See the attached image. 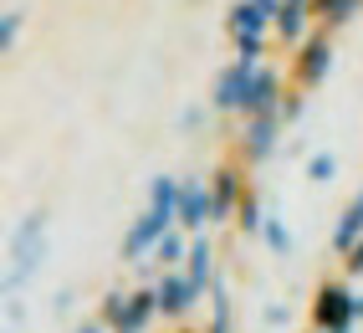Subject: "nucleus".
<instances>
[{"label": "nucleus", "instance_id": "obj_1", "mask_svg": "<svg viewBox=\"0 0 363 333\" xmlns=\"http://www.w3.org/2000/svg\"><path fill=\"white\" fill-rule=\"evenodd\" d=\"M46 210L36 205V210H26L16 226H11V236H6V297H26V288L36 282V272L46 267V256H52V236H46Z\"/></svg>", "mask_w": 363, "mask_h": 333}, {"label": "nucleus", "instance_id": "obj_2", "mask_svg": "<svg viewBox=\"0 0 363 333\" xmlns=\"http://www.w3.org/2000/svg\"><path fill=\"white\" fill-rule=\"evenodd\" d=\"M307 323H312V333H353V328L363 323L353 282H348V277H323L318 288H312Z\"/></svg>", "mask_w": 363, "mask_h": 333}, {"label": "nucleus", "instance_id": "obj_3", "mask_svg": "<svg viewBox=\"0 0 363 333\" xmlns=\"http://www.w3.org/2000/svg\"><path fill=\"white\" fill-rule=\"evenodd\" d=\"M251 195V180H246V164L240 159H220L210 170V226H225L235 221L240 200Z\"/></svg>", "mask_w": 363, "mask_h": 333}, {"label": "nucleus", "instance_id": "obj_4", "mask_svg": "<svg viewBox=\"0 0 363 333\" xmlns=\"http://www.w3.org/2000/svg\"><path fill=\"white\" fill-rule=\"evenodd\" d=\"M333 62H337V46H333V31H312L297 52H292V87L312 92L333 77Z\"/></svg>", "mask_w": 363, "mask_h": 333}, {"label": "nucleus", "instance_id": "obj_5", "mask_svg": "<svg viewBox=\"0 0 363 333\" xmlns=\"http://www.w3.org/2000/svg\"><path fill=\"white\" fill-rule=\"evenodd\" d=\"M281 133H286V124H281L277 113L246 118V124H240V133H235V159L246 164V170H256V164H266V159L281 149Z\"/></svg>", "mask_w": 363, "mask_h": 333}, {"label": "nucleus", "instance_id": "obj_6", "mask_svg": "<svg viewBox=\"0 0 363 333\" xmlns=\"http://www.w3.org/2000/svg\"><path fill=\"white\" fill-rule=\"evenodd\" d=\"M169 231H174V221H164L159 210H149V205H143L138 216L128 221L123 241H118V256H123V261H133V267H138V261H154V246L164 241Z\"/></svg>", "mask_w": 363, "mask_h": 333}, {"label": "nucleus", "instance_id": "obj_7", "mask_svg": "<svg viewBox=\"0 0 363 333\" xmlns=\"http://www.w3.org/2000/svg\"><path fill=\"white\" fill-rule=\"evenodd\" d=\"M281 16V0H230L225 31L230 36H272Z\"/></svg>", "mask_w": 363, "mask_h": 333}, {"label": "nucleus", "instance_id": "obj_8", "mask_svg": "<svg viewBox=\"0 0 363 333\" xmlns=\"http://www.w3.org/2000/svg\"><path fill=\"white\" fill-rule=\"evenodd\" d=\"M154 293H159V313L169 318V323H184L189 313H195V302L205 297L195 282H189L184 272H159V282H154Z\"/></svg>", "mask_w": 363, "mask_h": 333}, {"label": "nucleus", "instance_id": "obj_9", "mask_svg": "<svg viewBox=\"0 0 363 333\" xmlns=\"http://www.w3.org/2000/svg\"><path fill=\"white\" fill-rule=\"evenodd\" d=\"M251 77H256L251 62L220 67L215 82H210V108H215V113H240V103H246V92H251Z\"/></svg>", "mask_w": 363, "mask_h": 333}, {"label": "nucleus", "instance_id": "obj_10", "mask_svg": "<svg viewBox=\"0 0 363 333\" xmlns=\"http://www.w3.org/2000/svg\"><path fill=\"white\" fill-rule=\"evenodd\" d=\"M286 92H292V87H286V77L277 72V67H256L251 92H246V103H240V118H266V113H277Z\"/></svg>", "mask_w": 363, "mask_h": 333}, {"label": "nucleus", "instance_id": "obj_11", "mask_svg": "<svg viewBox=\"0 0 363 333\" xmlns=\"http://www.w3.org/2000/svg\"><path fill=\"white\" fill-rule=\"evenodd\" d=\"M312 21H318V11H312V0H281V16H277V41L281 46H292V52H297V46L312 36Z\"/></svg>", "mask_w": 363, "mask_h": 333}, {"label": "nucleus", "instance_id": "obj_12", "mask_svg": "<svg viewBox=\"0 0 363 333\" xmlns=\"http://www.w3.org/2000/svg\"><path fill=\"white\" fill-rule=\"evenodd\" d=\"M205 226H210V180L189 175L184 180V200H179V231L205 236Z\"/></svg>", "mask_w": 363, "mask_h": 333}, {"label": "nucleus", "instance_id": "obj_13", "mask_svg": "<svg viewBox=\"0 0 363 333\" xmlns=\"http://www.w3.org/2000/svg\"><path fill=\"white\" fill-rule=\"evenodd\" d=\"M159 318H164V313H159V293H154V282H149V288H133L128 313H123V323H118L113 333H149Z\"/></svg>", "mask_w": 363, "mask_h": 333}, {"label": "nucleus", "instance_id": "obj_14", "mask_svg": "<svg viewBox=\"0 0 363 333\" xmlns=\"http://www.w3.org/2000/svg\"><path fill=\"white\" fill-rule=\"evenodd\" d=\"M184 277L195 282L200 293H210L215 288V246H210V236H195V241H189V261H184Z\"/></svg>", "mask_w": 363, "mask_h": 333}, {"label": "nucleus", "instance_id": "obj_15", "mask_svg": "<svg viewBox=\"0 0 363 333\" xmlns=\"http://www.w3.org/2000/svg\"><path fill=\"white\" fill-rule=\"evenodd\" d=\"M179 200H184V180H174V175L149 180V210H159V216L174 221V226H179Z\"/></svg>", "mask_w": 363, "mask_h": 333}, {"label": "nucleus", "instance_id": "obj_16", "mask_svg": "<svg viewBox=\"0 0 363 333\" xmlns=\"http://www.w3.org/2000/svg\"><path fill=\"white\" fill-rule=\"evenodd\" d=\"M358 241H363V205L348 200V210H343V216H337V226H333V251L348 256Z\"/></svg>", "mask_w": 363, "mask_h": 333}, {"label": "nucleus", "instance_id": "obj_17", "mask_svg": "<svg viewBox=\"0 0 363 333\" xmlns=\"http://www.w3.org/2000/svg\"><path fill=\"white\" fill-rule=\"evenodd\" d=\"M312 11H318L323 31H343L363 16V0H312Z\"/></svg>", "mask_w": 363, "mask_h": 333}, {"label": "nucleus", "instance_id": "obj_18", "mask_svg": "<svg viewBox=\"0 0 363 333\" xmlns=\"http://www.w3.org/2000/svg\"><path fill=\"white\" fill-rule=\"evenodd\" d=\"M189 241H195V236H189V231H179V226H174V231H169V236H164V241L154 246V261H159V267H164V272H184V261H189Z\"/></svg>", "mask_w": 363, "mask_h": 333}, {"label": "nucleus", "instance_id": "obj_19", "mask_svg": "<svg viewBox=\"0 0 363 333\" xmlns=\"http://www.w3.org/2000/svg\"><path fill=\"white\" fill-rule=\"evenodd\" d=\"M200 333H235V313H230V288H225V277H215V288H210V323Z\"/></svg>", "mask_w": 363, "mask_h": 333}, {"label": "nucleus", "instance_id": "obj_20", "mask_svg": "<svg viewBox=\"0 0 363 333\" xmlns=\"http://www.w3.org/2000/svg\"><path fill=\"white\" fill-rule=\"evenodd\" d=\"M266 216H272V210H266L261 195L251 190V195L240 200V210H235V231H240V236H261V231H266Z\"/></svg>", "mask_w": 363, "mask_h": 333}, {"label": "nucleus", "instance_id": "obj_21", "mask_svg": "<svg viewBox=\"0 0 363 333\" xmlns=\"http://www.w3.org/2000/svg\"><path fill=\"white\" fill-rule=\"evenodd\" d=\"M302 175H307L312 185H333V180H337V154H333V149H312Z\"/></svg>", "mask_w": 363, "mask_h": 333}, {"label": "nucleus", "instance_id": "obj_22", "mask_svg": "<svg viewBox=\"0 0 363 333\" xmlns=\"http://www.w3.org/2000/svg\"><path fill=\"white\" fill-rule=\"evenodd\" d=\"M261 241H266V251H272V256H292V246H297L281 216H266V231H261Z\"/></svg>", "mask_w": 363, "mask_h": 333}, {"label": "nucleus", "instance_id": "obj_23", "mask_svg": "<svg viewBox=\"0 0 363 333\" xmlns=\"http://www.w3.org/2000/svg\"><path fill=\"white\" fill-rule=\"evenodd\" d=\"M128 297H133V293L108 288V293H103V302H98V318H103L108 328H118V323H123V313H128Z\"/></svg>", "mask_w": 363, "mask_h": 333}, {"label": "nucleus", "instance_id": "obj_24", "mask_svg": "<svg viewBox=\"0 0 363 333\" xmlns=\"http://www.w3.org/2000/svg\"><path fill=\"white\" fill-rule=\"evenodd\" d=\"M21 26H26V11H6V16H0V57H11V52H16Z\"/></svg>", "mask_w": 363, "mask_h": 333}, {"label": "nucleus", "instance_id": "obj_25", "mask_svg": "<svg viewBox=\"0 0 363 333\" xmlns=\"http://www.w3.org/2000/svg\"><path fill=\"white\" fill-rule=\"evenodd\" d=\"M230 46H235V62L266 67V36H230Z\"/></svg>", "mask_w": 363, "mask_h": 333}, {"label": "nucleus", "instance_id": "obj_26", "mask_svg": "<svg viewBox=\"0 0 363 333\" xmlns=\"http://www.w3.org/2000/svg\"><path fill=\"white\" fill-rule=\"evenodd\" d=\"M302 113H307V92H302V87H292V92L281 98L277 118H281V124H302Z\"/></svg>", "mask_w": 363, "mask_h": 333}, {"label": "nucleus", "instance_id": "obj_27", "mask_svg": "<svg viewBox=\"0 0 363 333\" xmlns=\"http://www.w3.org/2000/svg\"><path fill=\"white\" fill-rule=\"evenodd\" d=\"M261 323L266 328H286V323H292V307H286V302H266L261 307Z\"/></svg>", "mask_w": 363, "mask_h": 333}, {"label": "nucleus", "instance_id": "obj_28", "mask_svg": "<svg viewBox=\"0 0 363 333\" xmlns=\"http://www.w3.org/2000/svg\"><path fill=\"white\" fill-rule=\"evenodd\" d=\"M77 307V288H57L52 293V313H72Z\"/></svg>", "mask_w": 363, "mask_h": 333}, {"label": "nucleus", "instance_id": "obj_29", "mask_svg": "<svg viewBox=\"0 0 363 333\" xmlns=\"http://www.w3.org/2000/svg\"><path fill=\"white\" fill-rule=\"evenodd\" d=\"M179 129H184V133H200V129H205V108H184V113H179Z\"/></svg>", "mask_w": 363, "mask_h": 333}, {"label": "nucleus", "instance_id": "obj_30", "mask_svg": "<svg viewBox=\"0 0 363 333\" xmlns=\"http://www.w3.org/2000/svg\"><path fill=\"white\" fill-rule=\"evenodd\" d=\"M343 277H363V241L343 256Z\"/></svg>", "mask_w": 363, "mask_h": 333}, {"label": "nucleus", "instance_id": "obj_31", "mask_svg": "<svg viewBox=\"0 0 363 333\" xmlns=\"http://www.w3.org/2000/svg\"><path fill=\"white\" fill-rule=\"evenodd\" d=\"M6 318H11V328L26 323V297H6Z\"/></svg>", "mask_w": 363, "mask_h": 333}, {"label": "nucleus", "instance_id": "obj_32", "mask_svg": "<svg viewBox=\"0 0 363 333\" xmlns=\"http://www.w3.org/2000/svg\"><path fill=\"white\" fill-rule=\"evenodd\" d=\"M72 333H113L103 318H87V323H77V328H72Z\"/></svg>", "mask_w": 363, "mask_h": 333}, {"label": "nucleus", "instance_id": "obj_33", "mask_svg": "<svg viewBox=\"0 0 363 333\" xmlns=\"http://www.w3.org/2000/svg\"><path fill=\"white\" fill-rule=\"evenodd\" d=\"M358 313H363V293H358Z\"/></svg>", "mask_w": 363, "mask_h": 333}, {"label": "nucleus", "instance_id": "obj_34", "mask_svg": "<svg viewBox=\"0 0 363 333\" xmlns=\"http://www.w3.org/2000/svg\"><path fill=\"white\" fill-rule=\"evenodd\" d=\"M353 200H358V205H363V190H358V195H353Z\"/></svg>", "mask_w": 363, "mask_h": 333}, {"label": "nucleus", "instance_id": "obj_35", "mask_svg": "<svg viewBox=\"0 0 363 333\" xmlns=\"http://www.w3.org/2000/svg\"><path fill=\"white\" fill-rule=\"evenodd\" d=\"M179 333H195V328H179Z\"/></svg>", "mask_w": 363, "mask_h": 333}, {"label": "nucleus", "instance_id": "obj_36", "mask_svg": "<svg viewBox=\"0 0 363 333\" xmlns=\"http://www.w3.org/2000/svg\"><path fill=\"white\" fill-rule=\"evenodd\" d=\"M6 333H21V328H6Z\"/></svg>", "mask_w": 363, "mask_h": 333}]
</instances>
